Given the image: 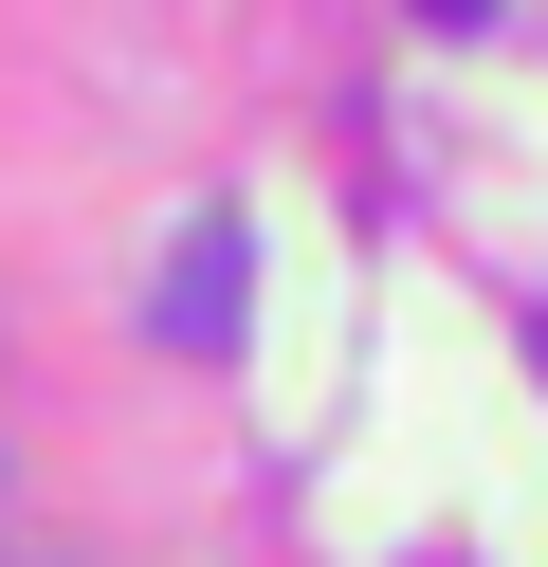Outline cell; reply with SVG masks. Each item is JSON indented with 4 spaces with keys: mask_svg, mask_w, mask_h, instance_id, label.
Segmentation results:
<instances>
[{
    "mask_svg": "<svg viewBox=\"0 0 548 567\" xmlns=\"http://www.w3.org/2000/svg\"><path fill=\"white\" fill-rule=\"evenodd\" d=\"M421 19H494V0H421Z\"/></svg>",
    "mask_w": 548,
    "mask_h": 567,
    "instance_id": "cell-2",
    "label": "cell"
},
{
    "mask_svg": "<svg viewBox=\"0 0 548 567\" xmlns=\"http://www.w3.org/2000/svg\"><path fill=\"white\" fill-rule=\"evenodd\" d=\"M238 257H256L238 220H183V275H165V330L183 348H238Z\"/></svg>",
    "mask_w": 548,
    "mask_h": 567,
    "instance_id": "cell-1",
    "label": "cell"
}]
</instances>
